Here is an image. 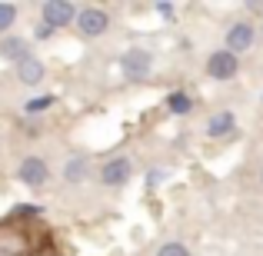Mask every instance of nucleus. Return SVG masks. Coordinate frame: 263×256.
Masks as SVG:
<instances>
[{"label":"nucleus","instance_id":"f257e3e1","mask_svg":"<svg viewBox=\"0 0 263 256\" xmlns=\"http://www.w3.org/2000/svg\"><path fill=\"white\" fill-rule=\"evenodd\" d=\"M77 30H80V37H87V40H93V37H103V33L110 30V13L107 10H100V7H80L77 10Z\"/></svg>","mask_w":263,"mask_h":256},{"label":"nucleus","instance_id":"f03ea898","mask_svg":"<svg viewBox=\"0 0 263 256\" xmlns=\"http://www.w3.org/2000/svg\"><path fill=\"white\" fill-rule=\"evenodd\" d=\"M240 73V57L237 53H230L223 47V50H213L210 57H206V77L213 80H233Z\"/></svg>","mask_w":263,"mask_h":256},{"label":"nucleus","instance_id":"7ed1b4c3","mask_svg":"<svg viewBox=\"0 0 263 256\" xmlns=\"http://www.w3.org/2000/svg\"><path fill=\"white\" fill-rule=\"evenodd\" d=\"M150 67H154V57H150V50H143V47H130L120 57V70H123L127 80H143L150 73Z\"/></svg>","mask_w":263,"mask_h":256},{"label":"nucleus","instance_id":"20e7f679","mask_svg":"<svg viewBox=\"0 0 263 256\" xmlns=\"http://www.w3.org/2000/svg\"><path fill=\"white\" fill-rule=\"evenodd\" d=\"M40 10H44V24L50 27V30H57V27H67V24H73V20H77V10H80V7H73L70 0H47Z\"/></svg>","mask_w":263,"mask_h":256},{"label":"nucleus","instance_id":"39448f33","mask_svg":"<svg viewBox=\"0 0 263 256\" xmlns=\"http://www.w3.org/2000/svg\"><path fill=\"white\" fill-rule=\"evenodd\" d=\"M130 173H134L130 156H110V160L100 167V183L110 186V190H117V186H123L130 180Z\"/></svg>","mask_w":263,"mask_h":256},{"label":"nucleus","instance_id":"423d86ee","mask_svg":"<svg viewBox=\"0 0 263 256\" xmlns=\"http://www.w3.org/2000/svg\"><path fill=\"white\" fill-rule=\"evenodd\" d=\"M47 176H50V170H47V163L40 160V156H24L17 167V180L24 186H30V190H40V186L47 183Z\"/></svg>","mask_w":263,"mask_h":256},{"label":"nucleus","instance_id":"0eeeda50","mask_svg":"<svg viewBox=\"0 0 263 256\" xmlns=\"http://www.w3.org/2000/svg\"><path fill=\"white\" fill-rule=\"evenodd\" d=\"M253 40H257V30H253L250 20H237V24L227 27V50L237 53V57H240L243 50H250Z\"/></svg>","mask_w":263,"mask_h":256},{"label":"nucleus","instance_id":"6e6552de","mask_svg":"<svg viewBox=\"0 0 263 256\" xmlns=\"http://www.w3.org/2000/svg\"><path fill=\"white\" fill-rule=\"evenodd\" d=\"M44 77H47V67H44V60H37L33 53H30V57H24V60L17 64V80H20V84L37 87Z\"/></svg>","mask_w":263,"mask_h":256},{"label":"nucleus","instance_id":"1a4fd4ad","mask_svg":"<svg viewBox=\"0 0 263 256\" xmlns=\"http://www.w3.org/2000/svg\"><path fill=\"white\" fill-rule=\"evenodd\" d=\"M233 130H237V116H233L230 110H220V113H213L210 120H206V136H210V140H223Z\"/></svg>","mask_w":263,"mask_h":256},{"label":"nucleus","instance_id":"9d476101","mask_svg":"<svg viewBox=\"0 0 263 256\" xmlns=\"http://www.w3.org/2000/svg\"><path fill=\"white\" fill-rule=\"evenodd\" d=\"M0 57L4 60H13V64H20L24 57H30V50H27V40L24 37H4L0 40Z\"/></svg>","mask_w":263,"mask_h":256},{"label":"nucleus","instance_id":"9b49d317","mask_svg":"<svg viewBox=\"0 0 263 256\" xmlns=\"http://www.w3.org/2000/svg\"><path fill=\"white\" fill-rule=\"evenodd\" d=\"M87 173H90L87 156H70V160H67V167H64V180H67V183H84Z\"/></svg>","mask_w":263,"mask_h":256},{"label":"nucleus","instance_id":"f8f14e48","mask_svg":"<svg viewBox=\"0 0 263 256\" xmlns=\"http://www.w3.org/2000/svg\"><path fill=\"white\" fill-rule=\"evenodd\" d=\"M167 110L174 116H186L193 110V96L183 93V90H174V93H167Z\"/></svg>","mask_w":263,"mask_h":256},{"label":"nucleus","instance_id":"ddd939ff","mask_svg":"<svg viewBox=\"0 0 263 256\" xmlns=\"http://www.w3.org/2000/svg\"><path fill=\"white\" fill-rule=\"evenodd\" d=\"M17 24V4H0V33H7Z\"/></svg>","mask_w":263,"mask_h":256},{"label":"nucleus","instance_id":"4468645a","mask_svg":"<svg viewBox=\"0 0 263 256\" xmlns=\"http://www.w3.org/2000/svg\"><path fill=\"white\" fill-rule=\"evenodd\" d=\"M50 107H53V96L50 93H47V96H33V100L24 103L27 113H44V110H50Z\"/></svg>","mask_w":263,"mask_h":256},{"label":"nucleus","instance_id":"2eb2a0df","mask_svg":"<svg viewBox=\"0 0 263 256\" xmlns=\"http://www.w3.org/2000/svg\"><path fill=\"white\" fill-rule=\"evenodd\" d=\"M157 256H190V250H186L183 243H177V240H174V243H163L160 250H157Z\"/></svg>","mask_w":263,"mask_h":256},{"label":"nucleus","instance_id":"dca6fc26","mask_svg":"<svg viewBox=\"0 0 263 256\" xmlns=\"http://www.w3.org/2000/svg\"><path fill=\"white\" fill-rule=\"evenodd\" d=\"M47 37H53V30H50L47 24H40V27H37V40H47Z\"/></svg>","mask_w":263,"mask_h":256},{"label":"nucleus","instance_id":"f3484780","mask_svg":"<svg viewBox=\"0 0 263 256\" xmlns=\"http://www.w3.org/2000/svg\"><path fill=\"white\" fill-rule=\"evenodd\" d=\"M157 10H160L163 17H170V13H174V4H157Z\"/></svg>","mask_w":263,"mask_h":256},{"label":"nucleus","instance_id":"a211bd4d","mask_svg":"<svg viewBox=\"0 0 263 256\" xmlns=\"http://www.w3.org/2000/svg\"><path fill=\"white\" fill-rule=\"evenodd\" d=\"M260 180H263V167H260Z\"/></svg>","mask_w":263,"mask_h":256},{"label":"nucleus","instance_id":"6ab92c4d","mask_svg":"<svg viewBox=\"0 0 263 256\" xmlns=\"http://www.w3.org/2000/svg\"><path fill=\"white\" fill-rule=\"evenodd\" d=\"M260 33H263V24H260Z\"/></svg>","mask_w":263,"mask_h":256}]
</instances>
